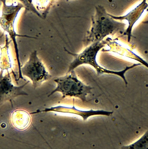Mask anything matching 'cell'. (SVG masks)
I'll return each mask as SVG.
<instances>
[{"instance_id":"6da1fadb","label":"cell","mask_w":148,"mask_h":149,"mask_svg":"<svg viewBox=\"0 0 148 149\" xmlns=\"http://www.w3.org/2000/svg\"><path fill=\"white\" fill-rule=\"evenodd\" d=\"M95 14L92 18V25L83 42L85 47L92 43L104 39L123 31L125 24L117 21L107 13L101 5L95 7Z\"/></svg>"},{"instance_id":"7a4b0ae2","label":"cell","mask_w":148,"mask_h":149,"mask_svg":"<svg viewBox=\"0 0 148 149\" xmlns=\"http://www.w3.org/2000/svg\"><path fill=\"white\" fill-rule=\"evenodd\" d=\"M110 38L107 37L101 41L93 42L85 47L82 52L78 54L65 51L74 57L70 63L67 72L74 70L78 66L83 64H89L94 68L98 75L103 73L116 74V72L108 70L100 66L96 61V56L99 51L111 41Z\"/></svg>"},{"instance_id":"3957f363","label":"cell","mask_w":148,"mask_h":149,"mask_svg":"<svg viewBox=\"0 0 148 149\" xmlns=\"http://www.w3.org/2000/svg\"><path fill=\"white\" fill-rule=\"evenodd\" d=\"M54 81L57 84L54 91L61 92L63 98L73 96L79 98L83 102L86 101V96L91 93V90L93 88L80 80L74 70L67 72L65 75L57 77Z\"/></svg>"},{"instance_id":"277c9868","label":"cell","mask_w":148,"mask_h":149,"mask_svg":"<svg viewBox=\"0 0 148 149\" xmlns=\"http://www.w3.org/2000/svg\"><path fill=\"white\" fill-rule=\"evenodd\" d=\"M21 76L22 74L29 78L34 86L39 85L51 77L38 56L36 51L31 54L28 61L21 68Z\"/></svg>"},{"instance_id":"5b68a950","label":"cell","mask_w":148,"mask_h":149,"mask_svg":"<svg viewBox=\"0 0 148 149\" xmlns=\"http://www.w3.org/2000/svg\"><path fill=\"white\" fill-rule=\"evenodd\" d=\"M148 8L147 0H142L141 2L126 15L122 16L109 15L116 20H127L129 24V28L132 27L135 23L139 19L144 10Z\"/></svg>"},{"instance_id":"8992f818","label":"cell","mask_w":148,"mask_h":149,"mask_svg":"<svg viewBox=\"0 0 148 149\" xmlns=\"http://www.w3.org/2000/svg\"><path fill=\"white\" fill-rule=\"evenodd\" d=\"M12 116V123L17 128L23 130L26 128L30 123V116L24 111H16L13 113Z\"/></svg>"},{"instance_id":"52a82bcc","label":"cell","mask_w":148,"mask_h":149,"mask_svg":"<svg viewBox=\"0 0 148 149\" xmlns=\"http://www.w3.org/2000/svg\"><path fill=\"white\" fill-rule=\"evenodd\" d=\"M122 149H148V130L140 137L132 143L123 146Z\"/></svg>"}]
</instances>
